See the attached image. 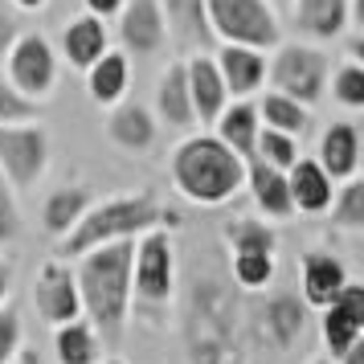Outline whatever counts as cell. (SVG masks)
<instances>
[{"label":"cell","instance_id":"22","mask_svg":"<svg viewBox=\"0 0 364 364\" xmlns=\"http://www.w3.org/2000/svg\"><path fill=\"white\" fill-rule=\"evenodd\" d=\"M348 13H352V0H299L295 21L307 37H319V41H331V37L344 33Z\"/></svg>","mask_w":364,"mask_h":364},{"label":"cell","instance_id":"41","mask_svg":"<svg viewBox=\"0 0 364 364\" xmlns=\"http://www.w3.org/2000/svg\"><path fill=\"white\" fill-rule=\"evenodd\" d=\"M340 360H344V364H364V340H356V344L348 348Z\"/></svg>","mask_w":364,"mask_h":364},{"label":"cell","instance_id":"33","mask_svg":"<svg viewBox=\"0 0 364 364\" xmlns=\"http://www.w3.org/2000/svg\"><path fill=\"white\" fill-rule=\"evenodd\" d=\"M225 237H230V250H270L274 254V230H266L262 221H230L225 225Z\"/></svg>","mask_w":364,"mask_h":364},{"label":"cell","instance_id":"1","mask_svg":"<svg viewBox=\"0 0 364 364\" xmlns=\"http://www.w3.org/2000/svg\"><path fill=\"white\" fill-rule=\"evenodd\" d=\"M132 258H135V237L107 242L78 258L74 282L82 311L90 315V331L99 336V344H119L127 311H132Z\"/></svg>","mask_w":364,"mask_h":364},{"label":"cell","instance_id":"45","mask_svg":"<svg viewBox=\"0 0 364 364\" xmlns=\"http://www.w3.org/2000/svg\"><path fill=\"white\" fill-rule=\"evenodd\" d=\"M315 364H331V360H315Z\"/></svg>","mask_w":364,"mask_h":364},{"label":"cell","instance_id":"19","mask_svg":"<svg viewBox=\"0 0 364 364\" xmlns=\"http://www.w3.org/2000/svg\"><path fill=\"white\" fill-rule=\"evenodd\" d=\"M156 111L168 127H193L197 115H193V99H188V78H184V62H172V66L160 74L156 82Z\"/></svg>","mask_w":364,"mask_h":364},{"label":"cell","instance_id":"11","mask_svg":"<svg viewBox=\"0 0 364 364\" xmlns=\"http://www.w3.org/2000/svg\"><path fill=\"white\" fill-rule=\"evenodd\" d=\"M33 303L46 323H74L82 315V299H78V282L66 262H46L33 282Z\"/></svg>","mask_w":364,"mask_h":364},{"label":"cell","instance_id":"27","mask_svg":"<svg viewBox=\"0 0 364 364\" xmlns=\"http://www.w3.org/2000/svg\"><path fill=\"white\" fill-rule=\"evenodd\" d=\"M86 86H90V99L95 102H119L123 90H127V58L123 53H102L95 66L86 70Z\"/></svg>","mask_w":364,"mask_h":364},{"label":"cell","instance_id":"3","mask_svg":"<svg viewBox=\"0 0 364 364\" xmlns=\"http://www.w3.org/2000/svg\"><path fill=\"white\" fill-rule=\"evenodd\" d=\"M176 221L181 217L172 209H164L148 193H139V197H111L102 205H90L82 221L66 237H58V254L62 258H82V254L107 246V242H123V237H135V233L164 230V225H176Z\"/></svg>","mask_w":364,"mask_h":364},{"label":"cell","instance_id":"16","mask_svg":"<svg viewBox=\"0 0 364 364\" xmlns=\"http://www.w3.org/2000/svg\"><path fill=\"white\" fill-rule=\"evenodd\" d=\"M344 287H348V270L336 254H323V250L303 254V303L331 307Z\"/></svg>","mask_w":364,"mask_h":364},{"label":"cell","instance_id":"18","mask_svg":"<svg viewBox=\"0 0 364 364\" xmlns=\"http://www.w3.org/2000/svg\"><path fill=\"white\" fill-rule=\"evenodd\" d=\"M217 74L225 82V95H254L266 78V58L258 50H246V46H225L217 53Z\"/></svg>","mask_w":364,"mask_h":364},{"label":"cell","instance_id":"23","mask_svg":"<svg viewBox=\"0 0 364 364\" xmlns=\"http://www.w3.org/2000/svg\"><path fill=\"white\" fill-rule=\"evenodd\" d=\"M156 4H164L160 13H164V25H172L176 41L197 46V50L213 46L209 21H205V0H156Z\"/></svg>","mask_w":364,"mask_h":364},{"label":"cell","instance_id":"5","mask_svg":"<svg viewBox=\"0 0 364 364\" xmlns=\"http://www.w3.org/2000/svg\"><path fill=\"white\" fill-rule=\"evenodd\" d=\"M307 336V303L295 299L291 291H274V295L258 299L246 315V340L262 352L287 356L295 352Z\"/></svg>","mask_w":364,"mask_h":364},{"label":"cell","instance_id":"2","mask_svg":"<svg viewBox=\"0 0 364 364\" xmlns=\"http://www.w3.org/2000/svg\"><path fill=\"white\" fill-rule=\"evenodd\" d=\"M237 323H242V311H237L233 287L217 279H197L184 303L188 364H246V344Z\"/></svg>","mask_w":364,"mask_h":364},{"label":"cell","instance_id":"13","mask_svg":"<svg viewBox=\"0 0 364 364\" xmlns=\"http://www.w3.org/2000/svg\"><path fill=\"white\" fill-rule=\"evenodd\" d=\"M119 41L123 50H132L135 58H151V53L164 50L168 41V25H164V13L156 0H123L119 9Z\"/></svg>","mask_w":364,"mask_h":364},{"label":"cell","instance_id":"30","mask_svg":"<svg viewBox=\"0 0 364 364\" xmlns=\"http://www.w3.org/2000/svg\"><path fill=\"white\" fill-rule=\"evenodd\" d=\"M230 266H233V282L242 291H262L274 279V254L270 250H237Z\"/></svg>","mask_w":364,"mask_h":364},{"label":"cell","instance_id":"37","mask_svg":"<svg viewBox=\"0 0 364 364\" xmlns=\"http://www.w3.org/2000/svg\"><path fill=\"white\" fill-rule=\"evenodd\" d=\"M21 233V213H17V200L9 188H0V242H13Z\"/></svg>","mask_w":364,"mask_h":364},{"label":"cell","instance_id":"26","mask_svg":"<svg viewBox=\"0 0 364 364\" xmlns=\"http://www.w3.org/2000/svg\"><path fill=\"white\" fill-rule=\"evenodd\" d=\"M95 205V197L86 188H58L53 197H46V209H41V221L53 237H66L78 221L86 217V209Z\"/></svg>","mask_w":364,"mask_h":364},{"label":"cell","instance_id":"25","mask_svg":"<svg viewBox=\"0 0 364 364\" xmlns=\"http://www.w3.org/2000/svg\"><path fill=\"white\" fill-rule=\"evenodd\" d=\"M107 132H111V139H115L119 148L144 151V148H151V139H156V123H151L148 107H139V102H123L115 115H111Z\"/></svg>","mask_w":364,"mask_h":364},{"label":"cell","instance_id":"43","mask_svg":"<svg viewBox=\"0 0 364 364\" xmlns=\"http://www.w3.org/2000/svg\"><path fill=\"white\" fill-rule=\"evenodd\" d=\"M21 364H37V352H25V360Z\"/></svg>","mask_w":364,"mask_h":364},{"label":"cell","instance_id":"38","mask_svg":"<svg viewBox=\"0 0 364 364\" xmlns=\"http://www.w3.org/2000/svg\"><path fill=\"white\" fill-rule=\"evenodd\" d=\"M21 37V21L13 17V9H4L0 4V62L9 58V50H13V41Z\"/></svg>","mask_w":364,"mask_h":364},{"label":"cell","instance_id":"44","mask_svg":"<svg viewBox=\"0 0 364 364\" xmlns=\"http://www.w3.org/2000/svg\"><path fill=\"white\" fill-rule=\"evenodd\" d=\"M107 364H123V360H107Z\"/></svg>","mask_w":364,"mask_h":364},{"label":"cell","instance_id":"9","mask_svg":"<svg viewBox=\"0 0 364 364\" xmlns=\"http://www.w3.org/2000/svg\"><path fill=\"white\" fill-rule=\"evenodd\" d=\"M132 282L144 303H168L176 287V258H172V237L164 230H151L139 237L132 258Z\"/></svg>","mask_w":364,"mask_h":364},{"label":"cell","instance_id":"12","mask_svg":"<svg viewBox=\"0 0 364 364\" xmlns=\"http://www.w3.org/2000/svg\"><path fill=\"white\" fill-rule=\"evenodd\" d=\"M319 328H323V344H328V352L336 360H340L356 340H364V287L348 282L344 291L336 295V303L323 307Z\"/></svg>","mask_w":364,"mask_h":364},{"label":"cell","instance_id":"28","mask_svg":"<svg viewBox=\"0 0 364 364\" xmlns=\"http://www.w3.org/2000/svg\"><path fill=\"white\" fill-rule=\"evenodd\" d=\"M53 352H58V364H99V336L90 331V323H62L58 336H53Z\"/></svg>","mask_w":364,"mask_h":364},{"label":"cell","instance_id":"4","mask_svg":"<svg viewBox=\"0 0 364 364\" xmlns=\"http://www.w3.org/2000/svg\"><path fill=\"white\" fill-rule=\"evenodd\" d=\"M172 184L193 205H225L246 184V160L217 135H188L172 151Z\"/></svg>","mask_w":364,"mask_h":364},{"label":"cell","instance_id":"35","mask_svg":"<svg viewBox=\"0 0 364 364\" xmlns=\"http://www.w3.org/2000/svg\"><path fill=\"white\" fill-rule=\"evenodd\" d=\"M331 90H336V102H344V107H352V111H360L364 107V70H360V62H348V66L336 70Z\"/></svg>","mask_w":364,"mask_h":364},{"label":"cell","instance_id":"20","mask_svg":"<svg viewBox=\"0 0 364 364\" xmlns=\"http://www.w3.org/2000/svg\"><path fill=\"white\" fill-rule=\"evenodd\" d=\"M246 181H250V193H254V205H258L266 217H279V221H282V217L295 213L291 193H287V172L262 164V160H250Z\"/></svg>","mask_w":364,"mask_h":364},{"label":"cell","instance_id":"17","mask_svg":"<svg viewBox=\"0 0 364 364\" xmlns=\"http://www.w3.org/2000/svg\"><path fill=\"white\" fill-rule=\"evenodd\" d=\"M287 193L299 213H328L331 209V181L315 160H295L287 168Z\"/></svg>","mask_w":364,"mask_h":364},{"label":"cell","instance_id":"29","mask_svg":"<svg viewBox=\"0 0 364 364\" xmlns=\"http://www.w3.org/2000/svg\"><path fill=\"white\" fill-rule=\"evenodd\" d=\"M258 119H266V132H279V135H303L307 132V107H299V102H291V99H282V95H266L258 107Z\"/></svg>","mask_w":364,"mask_h":364},{"label":"cell","instance_id":"24","mask_svg":"<svg viewBox=\"0 0 364 364\" xmlns=\"http://www.w3.org/2000/svg\"><path fill=\"white\" fill-rule=\"evenodd\" d=\"M217 139H221L233 156L250 160V156H254V139H258V111H254L250 102L225 107V111L217 115Z\"/></svg>","mask_w":364,"mask_h":364},{"label":"cell","instance_id":"7","mask_svg":"<svg viewBox=\"0 0 364 364\" xmlns=\"http://www.w3.org/2000/svg\"><path fill=\"white\" fill-rule=\"evenodd\" d=\"M270 82H274V95L299 107H311L319 102L323 82H328V58L311 46H279L270 62Z\"/></svg>","mask_w":364,"mask_h":364},{"label":"cell","instance_id":"21","mask_svg":"<svg viewBox=\"0 0 364 364\" xmlns=\"http://www.w3.org/2000/svg\"><path fill=\"white\" fill-rule=\"evenodd\" d=\"M62 50H66L70 66L78 70H90L99 62L102 53H107V25L99 17H78L66 25V33H62Z\"/></svg>","mask_w":364,"mask_h":364},{"label":"cell","instance_id":"10","mask_svg":"<svg viewBox=\"0 0 364 364\" xmlns=\"http://www.w3.org/2000/svg\"><path fill=\"white\" fill-rule=\"evenodd\" d=\"M50 164V139L33 123L0 127V168L17 188H33Z\"/></svg>","mask_w":364,"mask_h":364},{"label":"cell","instance_id":"42","mask_svg":"<svg viewBox=\"0 0 364 364\" xmlns=\"http://www.w3.org/2000/svg\"><path fill=\"white\" fill-rule=\"evenodd\" d=\"M13 4H17V9H41L46 0H13Z\"/></svg>","mask_w":364,"mask_h":364},{"label":"cell","instance_id":"34","mask_svg":"<svg viewBox=\"0 0 364 364\" xmlns=\"http://www.w3.org/2000/svg\"><path fill=\"white\" fill-rule=\"evenodd\" d=\"M41 119V102L21 99L13 86L0 78V127H13V123H33Z\"/></svg>","mask_w":364,"mask_h":364},{"label":"cell","instance_id":"15","mask_svg":"<svg viewBox=\"0 0 364 364\" xmlns=\"http://www.w3.org/2000/svg\"><path fill=\"white\" fill-rule=\"evenodd\" d=\"M315 164L328 172V181H356L360 168V132L356 123H331L319 139V160Z\"/></svg>","mask_w":364,"mask_h":364},{"label":"cell","instance_id":"32","mask_svg":"<svg viewBox=\"0 0 364 364\" xmlns=\"http://www.w3.org/2000/svg\"><path fill=\"white\" fill-rule=\"evenodd\" d=\"M331 221L344 230H360L364 225V181H348L340 197H331Z\"/></svg>","mask_w":364,"mask_h":364},{"label":"cell","instance_id":"39","mask_svg":"<svg viewBox=\"0 0 364 364\" xmlns=\"http://www.w3.org/2000/svg\"><path fill=\"white\" fill-rule=\"evenodd\" d=\"M86 9H90V17L107 21V17H115L119 9H123V0H86Z\"/></svg>","mask_w":364,"mask_h":364},{"label":"cell","instance_id":"36","mask_svg":"<svg viewBox=\"0 0 364 364\" xmlns=\"http://www.w3.org/2000/svg\"><path fill=\"white\" fill-rule=\"evenodd\" d=\"M21 348V315L13 307H0V364H9Z\"/></svg>","mask_w":364,"mask_h":364},{"label":"cell","instance_id":"6","mask_svg":"<svg viewBox=\"0 0 364 364\" xmlns=\"http://www.w3.org/2000/svg\"><path fill=\"white\" fill-rule=\"evenodd\" d=\"M205 21L209 33L225 46H246L258 53L279 46V21L266 0H205Z\"/></svg>","mask_w":364,"mask_h":364},{"label":"cell","instance_id":"8","mask_svg":"<svg viewBox=\"0 0 364 364\" xmlns=\"http://www.w3.org/2000/svg\"><path fill=\"white\" fill-rule=\"evenodd\" d=\"M58 82V58L41 33H21L9 50V86L21 99L41 102Z\"/></svg>","mask_w":364,"mask_h":364},{"label":"cell","instance_id":"40","mask_svg":"<svg viewBox=\"0 0 364 364\" xmlns=\"http://www.w3.org/2000/svg\"><path fill=\"white\" fill-rule=\"evenodd\" d=\"M9 287H13V266L0 262V307H4V295H9Z\"/></svg>","mask_w":364,"mask_h":364},{"label":"cell","instance_id":"31","mask_svg":"<svg viewBox=\"0 0 364 364\" xmlns=\"http://www.w3.org/2000/svg\"><path fill=\"white\" fill-rule=\"evenodd\" d=\"M254 156L262 160V164L279 168V172H287V168L299 160V144L291 139V135H279V132H266V127H258V139H254Z\"/></svg>","mask_w":364,"mask_h":364},{"label":"cell","instance_id":"14","mask_svg":"<svg viewBox=\"0 0 364 364\" xmlns=\"http://www.w3.org/2000/svg\"><path fill=\"white\" fill-rule=\"evenodd\" d=\"M184 78H188V99H193V115L197 123H217V115L225 111V82L217 74V62L197 53L193 62H184Z\"/></svg>","mask_w":364,"mask_h":364}]
</instances>
